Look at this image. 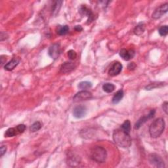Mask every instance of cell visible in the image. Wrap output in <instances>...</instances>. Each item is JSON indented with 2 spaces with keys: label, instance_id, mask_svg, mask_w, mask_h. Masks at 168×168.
<instances>
[{
  "label": "cell",
  "instance_id": "9c48e42d",
  "mask_svg": "<svg viewBox=\"0 0 168 168\" xmlns=\"http://www.w3.org/2000/svg\"><path fill=\"white\" fill-rule=\"evenodd\" d=\"M155 113H156V111L154 109H153V110H151L150 112H149V114H148V115L147 116H143L140 118L137 122V123L135 124V129H136V130H139V129L145 123L147 120H150L152 118H154V116L155 115Z\"/></svg>",
  "mask_w": 168,
  "mask_h": 168
},
{
  "label": "cell",
  "instance_id": "8992f818",
  "mask_svg": "<svg viewBox=\"0 0 168 168\" xmlns=\"http://www.w3.org/2000/svg\"><path fill=\"white\" fill-rule=\"evenodd\" d=\"M61 53V48L59 44H54L49 48L48 54L53 59H57Z\"/></svg>",
  "mask_w": 168,
  "mask_h": 168
},
{
  "label": "cell",
  "instance_id": "4316f807",
  "mask_svg": "<svg viewBox=\"0 0 168 168\" xmlns=\"http://www.w3.org/2000/svg\"><path fill=\"white\" fill-rule=\"evenodd\" d=\"M26 126L24 124H20V125H18V126L16 127L17 130L19 133H22L23 132H24L26 130Z\"/></svg>",
  "mask_w": 168,
  "mask_h": 168
},
{
  "label": "cell",
  "instance_id": "d6986e66",
  "mask_svg": "<svg viewBox=\"0 0 168 168\" xmlns=\"http://www.w3.org/2000/svg\"><path fill=\"white\" fill-rule=\"evenodd\" d=\"M115 88V85L111 83H106L103 85V91L107 93H110L112 91H114Z\"/></svg>",
  "mask_w": 168,
  "mask_h": 168
},
{
  "label": "cell",
  "instance_id": "ffe728a7",
  "mask_svg": "<svg viewBox=\"0 0 168 168\" xmlns=\"http://www.w3.org/2000/svg\"><path fill=\"white\" fill-rule=\"evenodd\" d=\"M18 134V133L17 130V129L14 127H11V128H9L8 130L5 131V137H13L16 136Z\"/></svg>",
  "mask_w": 168,
  "mask_h": 168
},
{
  "label": "cell",
  "instance_id": "6da1fadb",
  "mask_svg": "<svg viewBox=\"0 0 168 168\" xmlns=\"http://www.w3.org/2000/svg\"><path fill=\"white\" fill-rule=\"evenodd\" d=\"M112 137L114 143L120 147L127 148L131 145L132 140L130 133L124 131L122 129L114 130L113 132Z\"/></svg>",
  "mask_w": 168,
  "mask_h": 168
},
{
  "label": "cell",
  "instance_id": "ac0fdd59",
  "mask_svg": "<svg viewBox=\"0 0 168 168\" xmlns=\"http://www.w3.org/2000/svg\"><path fill=\"white\" fill-rule=\"evenodd\" d=\"M164 85H166V84L165 83H163V82H154V83L150 84L146 86L145 89L147 90H152V89H154L155 88L162 87Z\"/></svg>",
  "mask_w": 168,
  "mask_h": 168
},
{
  "label": "cell",
  "instance_id": "30bf717a",
  "mask_svg": "<svg viewBox=\"0 0 168 168\" xmlns=\"http://www.w3.org/2000/svg\"><path fill=\"white\" fill-rule=\"evenodd\" d=\"M122 64H121L120 62H115L114 63H113V64L111 66L110 68L109 69L108 74L111 76H118V74H120V72H122Z\"/></svg>",
  "mask_w": 168,
  "mask_h": 168
},
{
  "label": "cell",
  "instance_id": "2e32d148",
  "mask_svg": "<svg viewBox=\"0 0 168 168\" xmlns=\"http://www.w3.org/2000/svg\"><path fill=\"white\" fill-rule=\"evenodd\" d=\"M145 31V25L143 22H140L135 26L133 32L137 36H140Z\"/></svg>",
  "mask_w": 168,
  "mask_h": 168
},
{
  "label": "cell",
  "instance_id": "cb8c5ba5",
  "mask_svg": "<svg viewBox=\"0 0 168 168\" xmlns=\"http://www.w3.org/2000/svg\"><path fill=\"white\" fill-rule=\"evenodd\" d=\"M42 127V125L40 122H34L30 127V131L31 132H36L40 130Z\"/></svg>",
  "mask_w": 168,
  "mask_h": 168
},
{
  "label": "cell",
  "instance_id": "7402d4cb",
  "mask_svg": "<svg viewBox=\"0 0 168 168\" xmlns=\"http://www.w3.org/2000/svg\"><path fill=\"white\" fill-rule=\"evenodd\" d=\"M131 122L130 120H126L125 122L122 124V126H121V129L122 130H124V131H126L128 133H130L131 131Z\"/></svg>",
  "mask_w": 168,
  "mask_h": 168
},
{
  "label": "cell",
  "instance_id": "44dd1931",
  "mask_svg": "<svg viewBox=\"0 0 168 168\" xmlns=\"http://www.w3.org/2000/svg\"><path fill=\"white\" fill-rule=\"evenodd\" d=\"M93 86V84L91 82H89L87 81H81L78 85V87L80 89H83V90H85V89H88L91 88Z\"/></svg>",
  "mask_w": 168,
  "mask_h": 168
},
{
  "label": "cell",
  "instance_id": "484cf974",
  "mask_svg": "<svg viewBox=\"0 0 168 168\" xmlns=\"http://www.w3.org/2000/svg\"><path fill=\"white\" fill-rule=\"evenodd\" d=\"M67 54H68V57L70 60L76 59V57H77V53H76L75 51H74L72 49L69 50Z\"/></svg>",
  "mask_w": 168,
  "mask_h": 168
},
{
  "label": "cell",
  "instance_id": "603a6c76",
  "mask_svg": "<svg viewBox=\"0 0 168 168\" xmlns=\"http://www.w3.org/2000/svg\"><path fill=\"white\" fill-rule=\"evenodd\" d=\"M62 3V1H58V2H54V5H53V7H52V13H53V15H56L58 13V11H59L60 8L61 7Z\"/></svg>",
  "mask_w": 168,
  "mask_h": 168
},
{
  "label": "cell",
  "instance_id": "ba28073f",
  "mask_svg": "<svg viewBox=\"0 0 168 168\" xmlns=\"http://www.w3.org/2000/svg\"><path fill=\"white\" fill-rule=\"evenodd\" d=\"M87 114V108L84 105H78L73 110V115L76 118L80 119Z\"/></svg>",
  "mask_w": 168,
  "mask_h": 168
},
{
  "label": "cell",
  "instance_id": "52a82bcc",
  "mask_svg": "<svg viewBox=\"0 0 168 168\" xmlns=\"http://www.w3.org/2000/svg\"><path fill=\"white\" fill-rule=\"evenodd\" d=\"M168 11V4L167 3L161 5L156 9L152 15V17L154 19H158L161 18L164 14H166Z\"/></svg>",
  "mask_w": 168,
  "mask_h": 168
},
{
  "label": "cell",
  "instance_id": "4dcf8cb0",
  "mask_svg": "<svg viewBox=\"0 0 168 168\" xmlns=\"http://www.w3.org/2000/svg\"><path fill=\"white\" fill-rule=\"evenodd\" d=\"M74 29H75V30L77 31V32H81V31L83 30V28H82L81 26H80V25L76 26L75 28H74Z\"/></svg>",
  "mask_w": 168,
  "mask_h": 168
},
{
  "label": "cell",
  "instance_id": "5b68a950",
  "mask_svg": "<svg viewBox=\"0 0 168 168\" xmlns=\"http://www.w3.org/2000/svg\"><path fill=\"white\" fill-rule=\"evenodd\" d=\"M92 97H93V95L91 92L83 90L76 93L75 96L74 97L73 100L74 102L78 103V102H81V101L89 100L91 99Z\"/></svg>",
  "mask_w": 168,
  "mask_h": 168
},
{
  "label": "cell",
  "instance_id": "5bb4252c",
  "mask_svg": "<svg viewBox=\"0 0 168 168\" xmlns=\"http://www.w3.org/2000/svg\"><path fill=\"white\" fill-rule=\"evenodd\" d=\"M19 62H20V58L14 57L4 66V68L7 71H11L19 64Z\"/></svg>",
  "mask_w": 168,
  "mask_h": 168
},
{
  "label": "cell",
  "instance_id": "e0dca14e",
  "mask_svg": "<svg viewBox=\"0 0 168 168\" xmlns=\"http://www.w3.org/2000/svg\"><path fill=\"white\" fill-rule=\"evenodd\" d=\"M69 32V27L67 25L58 26L57 29V33L59 36H64Z\"/></svg>",
  "mask_w": 168,
  "mask_h": 168
},
{
  "label": "cell",
  "instance_id": "3957f363",
  "mask_svg": "<svg viewBox=\"0 0 168 168\" xmlns=\"http://www.w3.org/2000/svg\"><path fill=\"white\" fill-rule=\"evenodd\" d=\"M91 158L97 163H104L107 158V152L106 149L103 147H93L90 152Z\"/></svg>",
  "mask_w": 168,
  "mask_h": 168
},
{
  "label": "cell",
  "instance_id": "83f0119b",
  "mask_svg": "<svg viewBox=\"0 0 168 168\" xmlns=\"http://www.w3.org/2000/svg\"><path fill=\"white\" fill-rule=\"evenodd\" d=\"M7 151V147L5 145H3L1 147V148H0V154H1V157L4 155L6 153Z\"/></svg>",
  "mask_w": 168,
  "mask_h": 168
},
{
  "label": "cell",
  "instance_id": "9a60e30c",
  "mask_svg": "<svg viewBox=\"0 0 168 168\" xmlns=\"http://www.w3.org/2000/svg\"><path fill=\"white\" fill-rule=\"evenodd\" d=\"M124 97V91L122 89L117 91L115 94L113 96L112 99V102L113 104H118L119 103L121 100H122V98Z\"/></svg>",
  "mask_w": 168,
  "mask_h": 168
},
{
  "label": "cell",
  "instance_id": "d4e9b609",
  "mask_svg": "<svg viewBox=\"0 0 168 168\" xmlns=\"http://www.w3.org/2000/svg\"><path fill=\"white\" fill-rule=\"evenodd\" d=\"M158 32L161 36H166L168 34V27L167 25L162 26L158 30Z\"/></svg>",
  "mask_w": 168,
  "mask_h": 168
},
{
  "label": "cell",
  "instance_id": "7a4b0ae2",
  "mask_svg": "<svg viewBox=\"0 0 168 168\" xmlns=\"http://www.w3.org/2000/svg\"><path fill=\"white\" fill-rule=\"evenodd\" d=\"M166 124L163 118H158L152 122L149 127V133L151 137L158 138L162 134Z\"/></svg>",
  "mask_w": 168,
  "mask_h": 168
},
{
  "label": "cell",
  "instance_id": "7c38bea8",
  "mask_svg": "<svg viewBox=\"0 0 168 168\" xmlns=\"http://www.w3.org/2000/svg\"><path fill=\"white\" fill-rule=\"evenodd\" d=\"M80 13L81 15H84L88 17V22H91L94 19V15L90 9H89L86 5H82L80 9Z\"/></svg>",
  "mask_w": 168,
  "mask_h": 168
},
{
  "label": "cell",
  "instance_id": "f1b7e54d",
  "mask_svg": "<svg viewBox=\"0 0 168 168\" xmlns=\"http://www.w3.org/2000/svg\"><path fill=\"white\" fill-rule=\"evenodd\" d=\"M135 68H136V64L134 63V62H131V63L128 64V66H127V68L129 70H133L135 69Z\"/></svg>",
  "mask_w": 168,
  "mask_h": 168
},
{
  "label": "cell",
  "instance_id": "8fae6325",
  "mask_svg": "<svg viewBox=\"0 0 168 168\" xmlns=\"http://www.w3.org/2000/svg\"><path fill=\"white\" fill-rule=\"evenodd\" d=\"M135 55V51L133 49H122L120 51V56L122 57L124 61H130Z\"/></svg>",
  "mask_w": 168,
  "mask_h": 168
},
{
  "label": "cell",
  "instance_id": "4fadbf2b",
  "mask_svg": "<svg viewBox=\"0 0 168 168\" xmlns=\"http://www.w3.org/2000/svg\"><path fill=\"white\" fill-rule=\"evenodd\" d=\"M76 65L73 62H66L61 66L60 68V71L61 73L63 74H67L71 72L72 71L75 69Z\"/></svg>",
  "mask_w": 168,
  "mask_h": 168
},
{
  "label": "cell",
  "instance_id": "f546056e",
  "mask_svg": "<svg viewBox=\"0 0 168 168\" xmlns=\"http://www.w3.org/2000/svg\"><path fill=\"white\" fill-rule=\"evenodd\" d=\"M167 107H168V103L167 102H164L162 104V108L163 110L166 112V114H167Z\"/></svg>",
  "mask_w": 168,
  "mask_h": 168
},
{
  "label": "cell",
  "instance_id": "277c9868",
  "mask_svg": "<svg viewBox=\"0 0 168 168\" xmlns=\"http://www.w3.org/2000/svg\"><path fill=\"white\" fill-rule=\"evenodd\" d=\"M148 161L151 165L154 167L160 168L165 167V163H164L161 156L155 153L150 154L148 156Z\"/></svg>",
  "mask_w": 168,
  "mask_h": 168
}]
</instances>
